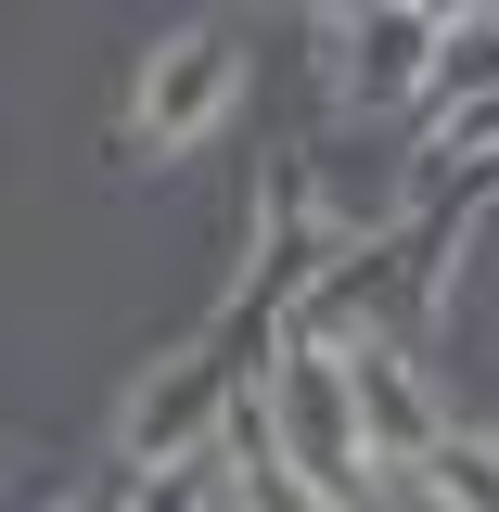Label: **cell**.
I'll return each instance as SVG.
<instances>
[{
  "mask_svg": "<svg viewBox=\"0 0 499 512\" xmlns=\"http://www.w3.org/2000/svg\"><path fill=\"white\" fill-rule=\"evenodd\" d=\"M231 90H244V52H231L218 26H192V39H167V52H154V77H141V141H154V154H180V141H205Z\"/></svg>",
  "mask_w": 499,
  "mask_h": 512,
  "instance_id": "6da1fadb",
  "label": "cell"
},
{
  "mask_svg": "<svg viewBox=\"0 0 499 512\" xmlns=\"http://www.w3.org/2000/svg\"><path fill=\"white\" fill-rule=\"evenodd\" d=\"M333 359H346V410H359L372 474H410V461L448 436V423H436V397L410 384V359H397V346H333Z\"/></svg>",
  "mask_w": 499,
  "mask_h": 512,
  "instance_id": "7a4b0ae2",
  "label": "cell"
},
{
  "mask_svg": "<svg viewBox=\"0 0 499 512\" xmlns=\"http://www.w3.org/2000/svg\"><path fill=\"white\" fill-rule=\"evenodd\" d=\"M436 26L448 13H359V26H346V103L384 116L410 77H436Z\"/></svg>",
  "mask_w": 499,
  "mask_h": 512,
  "instance_id": "3957f363",
  "label": "cell"
},
{
  "mask_svg": "<svg viewBox=\"0 0 499 512\" xmlns=\"http://www.w3.org/2000/svg\"><path fill=\"white\" fill-rule=\"evenodd\" d=\"M436 103H499V13H448L436 26Z\"/></svg>",
  "mask_w": 499,
  "mask_h": 512,
  "instance_id": "277c9868",
  "label": "cell"
},
{
  "mask_svg": "<svg viewBox=\"0 0 499 512\" xmlns=\"http://www.w3.org/2000/svg\"><path fill=\"white\" fill-rule=\"evenodd\" d=\"M410 487H423L436 512H499V448L487 436H436L423 461H410Z\"/></svg>",
  "mask_w": 499,
  "mask_h": 512,
  "instance_id": "5b68a950",
  "label": "cell"
},
{
  "mask_svg": "<svg viewBox=\"0 0 499 512\" xmlns=\"http://www.w3.org/2000/svg\"><path fill=\"white\" fill-rule=\"evenodd\" d=\"M397 167H359V154H320V218H333V231H346V218H359V231H384V218H397Z\"/></svg>",
  "mask_w": 499,
  "mask_h": 512,
  "instance_id": "8992f818",
  "label": "cell"
},
{
  "mask_svg": "<svg viewBox=\"0 0 499 512\" xmlns=\"http://www.w3.org/2000/svg\"><path fill=\"white\" fill-rule=\"evenodd\" d=\"M141 512H244V461L192 448V461H167V474L141 487Z\"/></svg>",
  "mask_w": 499,
  "mask_h": 512,
  "instance_id": "52a82bcc",
  "label": "cell"
},
{
  "mask_svg": "<svg viewBox=\"0 0 499 512\" xmlns=\"http://www.w3.org/2000/svg\"><path fill=\"white\" fill-rule=\"evenodd\" d=\"M436 154H499V103H461V116H436Z\"/></svg>",
  "mask_w": 499,
  "mask_h": 512,
  "instance_id": "ba28073f",
  "label": "cell"
}]
</instances>
